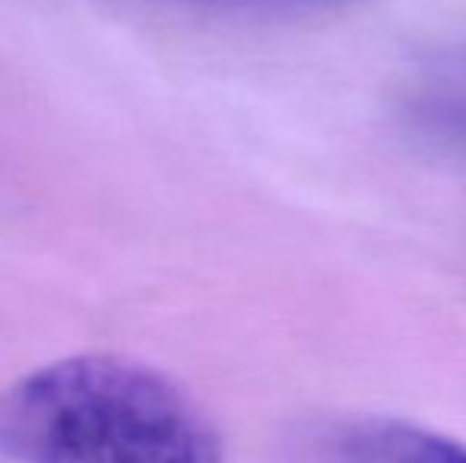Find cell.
<instances>
[{"mask_svg": "<svg viewBox=\"0 0 466 463\" xmlns=\"http://www.w3.org/2000/svg\"><path fill=\"white\" fill-rule=\"evenodd\" d=\"M10 463H222L203 407L162 371L108 352L67 356L0 394Z\"/></svg>", "mask_w": 466, "mask_h": 463, "instance_id": "cell-1", "label": "cell"}, {"mask_svg": "<svg viewBox=\"0 0 466 463\" xmlns=\"http://www.w3.org/2000/svg\"><path fill=\"white\" fill-rule=\"evenodd\" d=\"M305 463H466V441L390 416H356L314 428Z\"/></svg>", "mask_w": 466, "mask_h": 463, "instance_id": "cell-2", "label": "cell"}]
</instances>
